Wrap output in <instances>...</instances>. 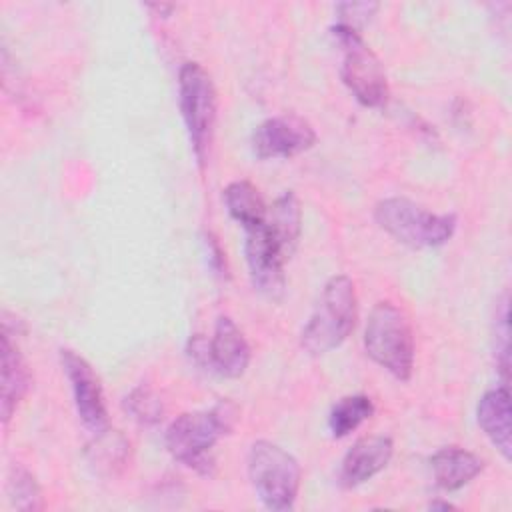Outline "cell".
Segmentation results:
<instances>
[{"mask_svg":"<svg viewBox=\"0 0 512 512\" xmlns=\"http://www.w3.org/2000/svg\"><path fill=\"white\" fill-rule=\"evenodd\" d=\"M430 508L434 510V508H444V510H450L452 508V504H448V502H432L430 504Z\"/></svg>","mask_w":512,"mask_h":512,"instance_id":"25","label":"cell"},{"mask_svg":"<svg viewBox=\"0 0 512 512\" xmlns=\"http://www.w3.org/2000/svg\"><path fill=\"white\" fill-rule=\"evenodd\" d=\"M374 414V404L364 394L340 398L328 416V430L334 438H344Z\"/></svg>","mask_w":512,"mask_h":512,"instance_id":"18","label":"cell"},{"mask_svg":"<svg viewBox=\"0 0 512 512\" xmlns=\"http://www.w3.org/2000/svg\"><path fill=\"white\" fill-rule=\"evenodd\" d=\"M208 254H212V266L218 270V272H222V268H224V252L220 250V246H218V242H216V238L214 236H210L208 234Z\"/></svg>","mask_w":512,"mask_h":512,"instance_id":"24","label":"cell"},{"mask_svg":"<svg viewBox=\"0 0 512 512\" xmlns=\"http://www.w3.org/2000/svg\"><path fill=\"white\" fill-rule=\"evenodd\" d=\"M178 102L194 156L204 164L216 122V88L198 62L182 64L178 72Z\"/></svg>","mask_w":512,"mask_h":512,"instance_id":"7","label":"cell"},{"mask_svg":"<svg viewBox=\"0 0 512 512\" xmlns=\"http://www.w3.org/2000/svg\"><path fill=\"white\" fill-rule=\"evenodd\" d=\"M496 362L502 372V384L508 382V304L506 300L496 314ZM508 386V384H506Z\"/></svg>","mask_w":512,"mask_h":512,"instance_id":"23","label":"cell"},{"mask_svg":"<svg viewBox=\"0 0 512 512\" xmlns=\"http://www.w3.org/2000/svg\"><path fill=\"white\" fill-rule=\"evenodd\" d=\"M356 322V290L346 274L332 276L318 298L314 312L300 334L302 348L312 356H322L338 348Z\"/></svg>","mask_w":512,"mask_h":512,"instance_id":"2","label":"cell"},{"mask_svg":"<svg viewBox=\"0 0 512 512\" xmlns=\"http://www.w3.org/2000/svg\"><path fill=\"white\" fill-rule=\"evenodd\" d=\"M210 370L226 378H238L250 364V346L242 330L232 318L220 316L214 326V334L208 340Z\"/></svg>","mask_w":512,"mask_h":512,"instance_id":"12","label":"cell"},{"mask_svg":"<svg viewBox=\"0 0 512 512\" xmlns=\"http://www.w3.org/2000/svg\"><path fill=\"white\" fill-rule=\"evenodd\" d=\"M238 420V408L222 400L210 410L184 412L166 430L168 452L184 466L208 476L214 468V446L220 436L230 434Z\"/></svg>","mask_w":512,"mask_h":512,"instance_id":"1","label":"cell"},{"mask_svg":"<svg viewBox=\"0 0 512 512\" xmlns=\"http://www.w3.org/2000/svg\"><path fill=\"white\" fill-rule=\"evenodd\" d=\"M124 408L136 422L146 426L158 424L164 414L162 400L148 386H136L130 390V394L124 398Z\"/></svg>","mask_w":512,"mask_h":512,"instance_id":"21","label":"cell"},{"mask_svg":"<svg viewBox=\"0 0 512 512\" xmlns=\"http://www.w3.org/2000/svg\"><path fill=\"white\" fill-rule=\"evenodd\" d=\"M394 454V444L388 436H364L344 454L340 466V484L356 488L384 470Z\"/></svg>","mask_w":512,"mask_h":512,"instance_id":"11","label":"cell"},{"mask_svg":"<svg viewBox=\"0 0 512 512\" xmlns=\"http://www.w3.org/2000/svg\"><path fill=\"white\" fill-rule=\"evenodd\" d=\"M60 364L70 382L76 414L86 430L98 434L108 426V410L104 392L94 368L78 352L70 348L60 350Z\"/></svg>","mask_w":512,"mask_h":512,"instance_id":"8","label":"cell"},{"mask_svg":"<svg viewBox=\"0 0 512 512\" xmlns=\"http://www.w3.org/2000/svg\"><path fill=\"white\" fill-rule=\"evenodd\" d=\"M376 10H378V4H374V2H344V4H338L336 6V12L340 16L338 24L348 26V28L358 32L370 20V16H374Z\"/></svg>","mask_w":512,"mask_h":512,"instance_id":"22","label":"cell"},{"mask_svg":"<svg viewBox=\"0 0 512 512\" xmlns=\"http://www.w3.org/2000/svg\"><path fill=\"white\" fill-rule=\"evenodd\" d=\"M430 468L436 484L442 490H460L468 482H472L484 468V462L478 454L458 448L446 446L432 454Z\"/></svg>","mask_w":512,"mask_h":512,"instance_id":"14","label":"cell"},{"mask_svg":"<svg viewBox=\"0 0 512 512\" xmlns=\"http://www.w3.org/2000/svg\"><path fill=\"white\" fill-rule=\"evenodd\" d=\"M366 354L396 380L408 382L414 370V334L408 316L392 302H378L364 328Z\"/></svg>","mask_w":512,"mask_h":512,"instance_id":"3","label":"cell"},{"mask_svg":"<svg viewBox=\"0 0 512 512\" xmlns=\"http://www.w3.org/2000/svg\"><path fill=\"white\" fill-rule=\"evenodd\" d=\"M10 502L16 510L22 512H36L44 508L42 500V490L30 470H26L20 464H14L8 474V484H6Z\"/></svg>","mask_w":512,"mask_h":512,"instance_id":"20","label":"cell"},{"mask_svg":"<svg viewBox=\"0 0 512 512\" xmlns=\"http://www.w3.org/2000/svg\"><path fill=\"white\" fill-rule=\"evenodd\" d=\"M374 218L384 232L412 248L442 246L456 230L454 214H434L400 196L380 200L374 208Z\"/></svg>","mask_w":512,"mask_h":512,"instance_id":"5","label":"cell"},{"mask_svg":"<svg viewBox=\"0 0 512 512\" xmlns=\"http://www.w3.org/2000/svg\"><path fill=\"white\" fill-rule=\"evenodd\" d=\"M224 204L228 214L242 224L244 230L254 228L258 224L264 222L266 218V210L268 206L264 204L258 188L254 184H250L248 180H236L230 182L224 188Z\"/></svg>","mask_w":512,"mask_h":512,"instance_id":"17","label":"cell"},{"mask_svg":"<svg viewBox=\"0 0 512 512\" xmlns=\"http://www.w3.org/2000/svg\"><path fill=\"white\" fill-rule=\"evenodd\" d=\"M264 226L278 242L286 258H290L302 232V208L294 192H284L272 202V206H268Z\"/></svg>","mask_w":512,"mask_h":512,"instance_id":"16","label":"cell"},{"mask_svg":"<svg viewBox=\"0 0 512 512\" xmlns=\"http://www.w3.org/2000/svg\"><path fill=\"white\" fill-rule=\"evenodd\" d=\"M248 476L264 508L284 512L294 506L302 470L298 460L282 446L256 440L248 452Z\"/></svg>","mask_w":512,"mask_h":512,"instance_id":"4","label":"cell"},{"mask_svg":"<svg viewBox=\"0 0 512 512\" xmlns=\"http://www.w3.org/2000/svg\"><path fill=\"white\" fill-rule=\"evenodd\" d=\"M476 420L486 438L496 446V450L510 460L512 456V408L508 386H496L488 390L476 408Z\"/></svg>","mask_w":512,"mask_h":512,"instance_id":"13","label":"cell"},{"mask_svg":"<svg viewBox=\"0 0 512 512\" xmlns=\"http://www.w3.org/2000/svg\"><path fill=\"white\" fill-rule=\"evenodd\" d=\"M30 388V372L26 368V362L18 350V346L12 342L10 332H2V424L6 426L16 412L20 400L26 396Z\"/></svg>","mask_w":512,"mask_h":512,"instance_id":"15","label":"cell"},{"mask_svg":"<svg viewBox=\"0 0 512 512\" xmlns=\"http://www.w3.org/2000/svg\"><path fill=\"white\" fill-rule=\"evenodd\" d=\"M342 50L340 76L350 94L366 108H382L388 102V80L378 56L364 42L360 32L336 24L330 28Z\"/></svg>","mask_w":512,"mask_h":512,"instance_id":"6","label":"cell"},{"mask_svg":"<svg viewBox=\"0 0 512 512\" xmlns=\"http://www.w3.org/2000/svg\"><path fill=\"white\" fill-rule=\"evenodd\" d=\"M244 254L252 286L266 298L278 300L286 288L284 262L288 260L278 242L266 230L264 222L244 230Z\"/></svg>","mask_w":512,"mask_h":512,"instance_id":"9","label":"cell"},{"mask_svg":"<svg viewBox=\"0 0 512 512\" xmlns=\"http://www.w3.org/2000/svg\"><path fill=\"white\" fill-rule=\"evenodd\" d=\"M128 448L130 444L122 434L106 428L94 434V442L88 446V458L98 472H114V468L124 466Z\"/></svg>","mask_w":512,"mask_h":512,"instance_id":"19","label":"cell"},{"mask_svg":"<svg viewBox=\"0 0 512 512\" xmlns=\"http://www.w3.org/2000/svg\"><path fill=\"white\" fill-rule=\"evenodd\" d=\"M252 152L260 160L292 158L310 150L316 132L308 120L298 114H280L264 120L252 132Z\"/></svg>","mask_w":512,"mask_h":512,"instance_id":"10","label":"cell"}]
</instances>
